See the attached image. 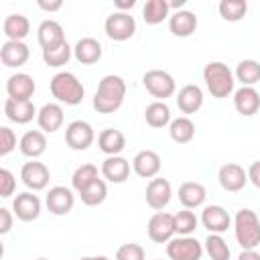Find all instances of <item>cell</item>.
Instances as JSON below:
<instances>
[{
  "label": "cell",
  "mask_w": 260,
  "mask_h": 260,
  "mask_svg": "<svg viewBox=\"0 0 260 260\" xmlns=\"http://www.w3.org/2000/svg\"><path fill=\"white\" fill-rule=\"evenodd\" d=\"M126 98V81L120 75H104L95 95H93V108L98 114H114L122 108Z\"/></svg>",
  "instance_id": "1"
},
{
  "label": "cell",
  "mask_w": 260,
  "mask_h": 260,
  "mask_svg": "<svg viewBox=\"0 0 260 260\" xmlns=\"http://www.w3.org/2000/svg\"><path fill=\"white\" fill-rule=\"evenodd\" d=\"M49 87H51V95L57 102L65 104V106H77V104L83 102V95H85V89H83L81 81L69 71L55 73L51 77Z\"/></svg>",
  "instance_id": "2"
},
{
  "label": "cell",
  "mask_w": 260,
  "mask_h": 260,
  "mask_svg": "<svg viewBox=\"0 0 260 260\" xmlns=\"http://www.w3.org/2000/svg\"><path fill=\"white\" fill-rule=\"evenodd\" d=\"M203 81H205L209 93L213 98H217V100L228 98L234 91V83H236L232 69L225 63H221V61H211V63L205 65Z\"/></svg>",
  "instance_id": "3"
},
{
  "label": "cell",
  "mask_w": 260,
  "mask_h": 260,
  "mask_svg": "<svg viewBox=\"0 0 260 260\" xmlns=\"http://www.w3.org/2000/svg\"><path fill=\"white\" fill-rule=\"evenodd\" d=\"M234 234L242 250H254L260 244V219L252 209H240L234 217Z\"/></svg>",
  "instance_id": "4"
},
{
  "label": "cell",
  "mask_w": 260,
  "mask_h": 260,
  "mask_svg": "<svg viewBox=\"0 0 260 260\" xmlns=\"http://www.w3.org/2000/svg\"><path fill=\"white\" fill-rule=\"evenodd\" d=\"M142 85L146 87V91L152 98H156V102H165L177 89V83H175L173 75L169 71H162V69H150V71H146L144 77H142Z\"/></svg>",
  "instance_id": "5"
},
{
  "label": "cell",
  "mask_w": 260,
  "mask_h": 260,
  "mask_svg": "<svg viewBox=\"0 0 260 260\" xmlns=\"http://www.w3.org/2000/svg\"><path fill=\"white\" fill-rule=\"evenodd\" d=\"M167 256L171 260H201L203 244L193 236H179L167 244Z\"/></svg>",
  "instance_id": "6"
},
{
  "label": "cell",
  "mask_w": 260,
  "mask_h": 260,
  "mask_svg": "<svg viewBox=\"0 0 260 260\" xmlns=\"http://www.w3.org/2000/svg\"><path fill=\"white\" fill-rule=\"evenodd\" d=\"M104 30L112 41H128L136 32V20L128 12H120L118 10V12H112L106 18Z\"/></svg>",
  "instance_id": "7"
},
{
  "label": "cell",
  "mask_w": 260,
  "mask_h": 260,
  "mask_svg": "<svg viewBox=\"0 0 260 260\" xmlns=\"http://www.w3.org/2000/svg\"><path fill=\"white\" fill-rule=\"evenodd\" d=\"M93 138H95L93 128L85 120H73L65 128V142L73 150H87L91 146Z\"/></svg>",
  "instance_id": "8"
},
{
  "label": "cell",
  "mask_w": 260,
  "mask_h": 260,
  "mask_svg": "<svg viewBox=\"0 0 260 260\" xmlns=\"http://www.w3.org/2000/svg\"><path fill=\"white\" fill-rule=\"evenodd\" d=\"M148 238L156 244H169L175 236V217L167 211H156L148 219Z\"/></svg>",
  "instance_id": "9"
},
{
  "label": "cell",
  "mask_w": 260,
  "mask_h": 260,
  "mask_svg": "<svg viewBox=\"0 0 260 260\" xmlns=\"http://www.w3.org/2000/svg\"><path fill=\"white\" fill-rule=\"evenodd\" d=\"M45 203H47V207L53 215H67L73 209L75 197H73V191L69 187L57 185V187L49 189V193L45 197Z\"/></svg>",
  "instance_id": "10"
},
{
  "label": "cell",
  "mask_w": 260,
  "mask_h": 260,
  "mask_svg": "<svg viewBox=\"0 0 260 260\" xmlns=\"http://www.w3.org/2000/svg\"><path fill=\"white\" fill-rule=\"evenodd\" d=\"M20 179H22V183H24L28 189L41 191V189H45V187L49 185L51 173H49V169H47L43 162H39V160H28V162H24L22 169H20Z\"/></svg>",
  "instance_id": "11"
},
{
  "label": "cell",
  "mask_w": 260,
  "mask_h": 260,
  "mask_svg": "<svg viewBox=\"0 0 260 260\" xmlns=\"http://www.w3.org/2000/svg\"><path fill=\"white\" fill-rule=\"evenodd\" d=\"M171 197H173V189H171V183L167 179L156 177V179L148 181V185H146V203H148V207L160 211L169 205Z\"/></svg>",
  "instance_id": "12"
},
{
  "label": "cell",
  "mask_w": 260,
  "mask_h": 260,
  "mask_svg": "<svg viewBox=\"0 0 260 260\" xmlns=\"http://www.w3.org/2000/svg\"><path fill=\"white\" fill-rule=\"evenodd\" d=\"M12 211L20 221H32L41 215V199L30 191L18 193L12 201Z\"/></svg>",
  "instance_id": "13"
},
{
  "label": "cell",
  "mask_w": 260,
  "mask_h": 260,
  "mask_svg": "<svg viewBox=\"0 0 260 260\" xmlns=\"http://www.w3.org/2000/svg\"><path fill=\"white\" fill-rule=\"evenodd\" d=\"M201 223H203L205 230H209V234H223L230 228L232 217L225 211V207H221V205H207L201 211Z\"/></svg>",
  "instance_id": "14"
},
{
  "label": "cell",
  "mask_w": 260,
  "mask_h": 260,
  "mask_svg": "<svg viewBox=\"0 0 260 260\" xmlns=\"http://www.w3.org/2000/svg\"><path fill=\"white\" fill-rule=\"evenodd\" d=\"M217 179H219V185L225 189V191H240L246 187L248 183V171H244V167L236 165V162H228L223 167H219V173H217Z\"/></svg>",
  "instance_id": "15"
},
{
  "label": "cell",
  "mask_w": 260,
  "mask_h": 260,
  "mask_svg": "<svg viewBox=\"0 0 260 260\" xmlns=\"http://www.w3.org/2000/svg\"><path fill=\"white\" fill-rule=\"evenodd\" d=\"M4 114L14 124H28L39 112L30 100H12L8 98L4 102Z\"/></svg>",
  "instance_id": "16"
},
{
  "label": "cell",
  "mask_w": 260,
  "mask_h": 260,
  "mask_svg": "<svg viewBox=\"0 0 260 260\" xmlns=\"http://www.w3.org/2000/svg\"><path fill=\"white\" fill-rule=\"evenodd\" d=\"M37 39H39V45L43 47V51H47V49H53V47L65 43V32H63V26L57 20L47 18L39 24Z\"/></svg>",
  "instance_id": "17"
},
{
  "label": "cell",
  "mask_w": 260,
  "mask_h": 260,
  "mask_svg": "<svg viewBox=\"0 0 260 260\" xmlns=\"http://www.w3.org/2000/svg\"><path fill=\"white\" fill-rule=\"evenodd\" d=\"M37 85L28 73H14L6 79V93L12 100H30Z\"/></svg>",
  "instance_id": "18"
},
{
  "label": "cell",
  "mask_w": 260,
  "mask_h": 260,
  "mask_svg": "<svg viewBox=\"0 0 260 260\" xmlns=\"http://www.w3.org/2000/svg\"><path fill=\"white\" fill-rule=\"evenodd\" d=\"M132 169L138 177L142 179H152L158 175L160 171V156L154 150H140L136 152V156L132 158Z\"/></svg>",
  "instance_id": "19"
},
{
  "label": "cell",
  "mask_w": 260,
  "mask_h": 260,
  "mask_svg": "<svg viewBox=\"0 0 260 260\" xmlns=\"http://www.w3.org/2000/svg\"><path fill=\"white\" fill-rule=\"evenodd\" d=\"M28 57H30V51L22 41H6L0 49V59L4 67H20L28 61Z\"/></svg>",
  "instance_id": "20"
},
{
  "label": "cell",
  "mask_w": 260,
  "mask_h": 260,
  "mask_svg": "<svg viewBox=\"0 0 260 260\" xmlns=\"http://www.w3.org/2000/svg\"><path fill=\"white\" fill-rule=\"evenodd\" d=\"M177 106L183 114H195L203 106V91L195 83H187L177 93Z\"/></svg>",
  "instance_id": "21"
},
{
  "label": "cell",
  "mask_w": 260,
  "mask_h": 260,
  "mask_svg": "<svg viewBox=\"0 0 260 260\" xmlns=\"http://www.w3.org/2000/svg\"><path fill=\"white\" fill-rule=\"evenodd\" d=\"M234 108L242 116H254L260 110V93L254 87L242 85L234 91Z\"/></svg>",
  "instance_id": "22"
},
{
  "label": "cell",
  "mask_w": 260,
  "mask_h": 260,
  "mask_svg": "<svg viewBox=\"0 0 260 260\" xmlns=\"http://www.w3.org/2000/svg\"><path fill=\"white\" fill-rule=\"evenodd\" d=\"M63 120H65V116H63V108L59 106V104H55V102H49V104H45L41 110H39V114H37V122H39V126H41V130L43 132H57L61 126H63Z\"/></svg>",
  "instance_id": "23"
},
{
  "label": "cell",
  "mask_w": 260,
  "mask_h": 260,
  "mask_svg": "<svg viewBox=\"0 0 260 260\" xmlns=\"http://www.w3.org/2000/svg\"><path fill=\"white\" fill-rule=\"evenodd\" d=\"M18 148L24 156H28L30 160H37L45 150H47V138L41 130H28L22 134Z\"/></svg>",
  "instance_id": "24"
},
{
  "label": "cell",
  "mask_w": 260,
  "mask_h": 260,
  "mask_svg": "<svg viewBox=\"0 0 260 260\" xmlns=\"http://www.w3.org/2000/svg\"><path fill=\"white\" fill-rule=\"evenodd\" d=\"M205 197H207V191L201 183L197 181H187L179 187V201L185 209H195V207H201L205 203Z\"/></svg>",
  "instance_id": "25"
},
{
  "label": "cell",
  "mask_w": 260,
  "mask_h": 260,
  "mask_svg": "<svg viewBox=\"0 0 260 260\" xmlns=\"http://www.w3.org/2000/svg\"><path fill=\"white\" fill-rule=\"evenodd\" d=\"M73 57L83 63V65H91V63H98L102 59V45L100 41L91 39V37H83L75 43L73 47Z\"/></svg>",
  "instance_id": "26"
},
{
  "label": "cell",
  "mask_w": 260,
  "mask_h": 260,
  "mask_svg": "<svg viewBox=\"0 0 260 260\" xmlns=\"http://www.w3.org/2000/svg\"><path fill=\"white\" fill-rule=\"evenodd\" d=\"M98 146L108 156H118L126 146V136L116 128H106L98 136Z\"/></svg>",
  "instance_id": "27"
},
{
  "label": "cell",
  "mask_w": 260,
  "mask_h": 260,
  "mask_svg": "<svg viewBox=\"0 0 260 260\" xmlns=\"http://www.w3.org/2000/svg\"><path fill=\"white\" fill-rule=\"evenodd\" d=\"M102 175L110 183H124L130 175V162L124 156H108L102 162Z\"/></svg>",
  "instance_id": "28"
},
{
  "label": "cell",
  "mask_w": 260,
  "mask_h": 260,
  "mask_svg": "<svg viewBox=\"0 0 260 260\" xmlns=\"http://www.w3.org/2000/svg\"><path fill=\"white\" fill-rule=\"evenodd\" d=\"M169 28L175 37H191L197 28V16L191 10H177L169 16Z\"/></svg>",
  "instance_id": "29"
},
{
  "label": "cell",
  "mask_w": 260,
  "mask_h": 260,
  "mask_svg": "<svg viewBox=\"0 0 260 260\" xmlns=\"http://www.w3.org/2000/svg\"><path fill=\"white\" fill-rule=\"evenodd\" d=\"M2 28H4V35L8 37V41H22L30 32V22L24 14L14 12V14H8L4 18Z\"/></svg>",
  "instance_id": "30"
},
{
  "label": "cell",
  "mask_w": 260,
  "mask_h": 260,
  "mask_svg": "<svg viewBox=\"0 0 260 260\" xmlns=\"http://www.w3.org/2000/svg\"><path fill=\"white\" fill-rule=\"evenodd\" d=\"M144 120L150 128H165L173 122L171 120V108L165 102H152L144 110Z\"/></svg>",
  "instance_id": "31"
},
{
  "label": "cell",
  "mask_w": 260,
  "mask_h": 260,
  "mask_svg": "<svg viewBox=\"0 0 260 260\" xmlns=\"http://www.w3.org/2000/svg\"><path fill=\"white\" fill-rule=\"evenodd\" d=\"M169 134L177 144H187L195 136V124L187 116H179L169 124Z\"/></svg>",
  "instance_id": "32"
},
{
  "label": "cell",
  "mask_w": 260,
  "mask_h": 260,
  "mask_svg": "<svg viewBox=\"0 0 260 260\" xmlns=\"http://www.w3.org/2000/svg\"><path fill=\"white\" fill-rule=\"evenodd\" d=\"M234 77H236L242 85L254 87V83L260 81V63L254 61V59H244V61H240L238 67H236Z\"/></svg>",
  "instance_id": "33"
},
{
  "label": "cell",
  "mask_w": 260,
  "mask_h": 260,
  "mask_svg": "<svg viewBox=\"0 0 260 260\" xmlns=\"http://www.w3.org/2000/svg\"><path fill=\"white\" fill-rule=\"evenodd\" d=\"M171 12V6L167 0H148L142 8V18L146 24H160Z\"/></svg>",
  "instance_id": "34"
},
{
  "label": "cell",
  "mask_w": 260,
  "mask_h": 260,
  "mask_svg": "<svg viewBox=\"0 0 260 260\" xmlns=\"http://www.w3.org/2000/svg\"><path fill=\"white\" fill-rule=\"evenodd\" d=\"M79 197H81V203H85V205H89V207L104 203L106 197H108L106 181H104V179H95L91 185H87L83 191H79Z\"/></svg>",
  "instance_id": "35"
},
{
  "label": "cell",
  "mask_w": 260,
  "mask_h": 260,
  "mask_svg": "<svg viewBox=\"0 0 260 260\" xmlns=\"http://www.w3.org/2000/svg\"><path fill=\"white\" fill-rule=\"evenodd\" d=\"M203 250L207 252V256L211 260H230V246L228 242L221 238V234H209L205 238V244H203Z\"/></svg>",
  "instance_id": "36"
},
{
  "label": "cell",
  "mask_w": 260,
  "mask_h": 260,
  "mask_svg": "<svg viewBox=\"0 0 260 260\" xmlns=\"http://www.w3.org/2000/svg\"><path fill=\"white\" fill-rule=\"evenodd\" d=\"M217 10H219V14H221L223 20L238 22V20H242L246 16L248 4H246V0H221L217 4Z\"/></svg>",
  "instance_id": "37"
},
{
  "label": "cell",
  "mask_w": 260,
  "mask_h": 260,
  "mask_svg": "<svg viewBox=\"0 0 260 260\" xmlns=\"http://www.w3.org/2000/svg\"><path fill=\"white\" fill-rule=\"evenodd\" d=\"M95 179H100V177H98V167L91 165V162H85V165H81V167H77V169L73 171L71 185H73V189L79 193V191H83L87 185H91Z\"/></svg>",
  "instance_id": "38"
},
{
  "label": "cell",
  "mask_w": 260,
  "mask_h": 260,
  "mask_svg": "<svg viewBox=\"0 0 260 260\" xmlns=\"http://www.w3.org/2000/svg\"><path fill=\"white\" fill-rule=\"evenodd\" d=\"M71 55H73V49H71L69 43L65 41V43H61V45H57V47H53V49L43 51V61H45L49 67H61V65H65V63L71 59Z\"/></svg>",
  "instance_id": "39"
},
{
  "label": "cell",
  "mask_w": 260,
  "mask_h": 260,
  "mask_svg": "<svg viewBox=\"0 0 260 260\" xmlns=\"http://www.w3.org/2000/svg\"><path fill=\"white\" fill-rule=\"evenodd\" d=\"M173 217H175V234H179V236H191L197 230L199 219H197V215L191 209H185L183 207L181 211L173 213Z\"/></svg>",
  "instance_id": "40"
},
{
  "label": "cell",
  "mask_w": 260,
  "mask_h": 260,
  "mask_svg": "<svg viewBox=\"0 0 260 260\" xmlns=\"http://www.w3.org/2000/svg\"><path fill=\"white\" fill-rule=\"evenodd\" d=\"M144 248L140 244H122L116 250V258L114 260H144Z\"/></svg>",
  "instance_id": "41"
},
{
  "label": "cell",
  "mask_w": 260,
  "mask_h": 260,
  "mask_svg": "<svg viewBox=\"0 0 260 260\" xmlns=\"http://www.w3.org/2000/svg\"><path fill=\"white\" fill-rule=\"evenodd\" d=\"M14 146H16V134L8 126H2L0 128V156H6L8 152H12Z\"/></svg>",
  "instance_id": "42"
},
{
  "label": "cell",
  "mask_w": 260,
  "mask_h": 260,
  "mask_svg": "<svg viewBox=\"0 0 260 260\" xmlns=\"http://www.w3.org/2000/svg\"><path fill=\"white\" fill-rule=\"evenodd\" d=\"M16 189V179L8 169H0V197H10Z\"/></svg>",
  "instance_id": "43"
},
{
  "label": "cell",
  "mask_w": 260,
  "mask_h": 260,
  "mask_svg": "<svg viewBox=\"0 0 260 260\" xmlns=\"http://www.w3.org/2000/svg\"><path fill=\"white\" fill-rule=\"evenodd\" d=\"M12 228V213L6 207H0V234H8Z\"/></svg>",
  "instance_id": "44"
},
{
  "label": "cell",
  "mask_w": 260,
  "mask_h": 260,
  "mask_svg": "<svg viewBox=\"0 0 260 260\" xmlns=\"http://www.w3.org/2000/svg\"><path fill=\"white\" fill-rule=\"evenodd\" d=\"M248 181H250L254 187L260 189V160H256V162L250 165V169H248Z\"/></svg>",
  "instance_id": "45"
},
{
  "label": "cell",
  "mask_w": 260,
  "mask_h": 260,
  "mask_svg": "<svg viewBox=\"0 0 260 260\" xmlns=\"http://www.w3.org/2000/svg\"><path fill=\"white\" fill-rule=\"evenodd\" d=\"M61 6H63V2H61V0H53V2L39 0V8H41V10H45V12H57V10H61Z\"/></svg>",
  "instance_id": "46"
},
{
  "label": "cell",
  "mask_w": 260,
  "mask_h": 260,
  "mask_svg": "<svg viewBox=\"0 0 260 260\" xmlns=\"http://www.w3.org/2000/svg\"><path fill=\"white\" fill-rule=\"evenodd\" d=\"M238 260H260V254L256 250H242V254L238 256Z\"/></svg>",
  "instance_id": "47"
},
{
  "label": "cell",
  "mask_w": 260,
  "mask_h": 260,
  "mask_svg": "<svg viewBox=\"0 0 260 260\" xmlns=\"http://www.w3.org/2000/svg\"><path fill=\"white\" fill-rule=\"evenodd\" d=\"M136 2L134 0H126V2H122V0H116V8H120V12H126L128 8H132Z\"/></svg>",
  "instance_id": "48"
},
{
  "label": "cell",
  "mask_w": 260,
  "mask_h": 260,
  "mask_svg": "<svg viewBox=\"0 0 260 260\" xmlns=\"http://www.w3.org/2000/svg\"><path fill=\"white\" fill-rule=\"evenodd\" d=\"M79 260H110V258L108 256H83Z\"/></svg>",
  "instance_id": "49"
},
{
  "label": "cell",
  "mask_w": 260,
  "mask_h": 260,
  "mask_svg": "<svg viewBox=\"0 0 260 260\" xmlns=\"http://www.w3.org/2000/svg\"><path fill=\"white\" fill-rule=\"evenodd\" d=\"M169 6H171V8H181V6H185V0H175V2H169Z\"/></svg>",
  "instance_id": "50"
},
{
  "label": "cell",
  "mask_w": 260,
  "mask_h": 260,
  "mask_svg": "<svg viewBox=\"0 0 260 260\" xmlns=\"http://www.w3.org/2000/svg\"><path fill=\"white\" fill-rule=\"evenodd\" d=\"M37 260H47V258H37Z\"/></svg>",
  "instance_id": "51"
}]
</instances>
